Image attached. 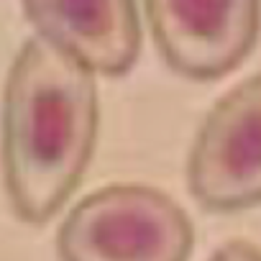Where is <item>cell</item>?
<instances>
[{"label": "cell", "instance_id": "cell-1", "mask_svg": "<svg viewBox=\"0 0 261 261\" xmlns=\"http://www.w3.org/2000/svg\"><path fill=\"white\" fill-rule=\"evenodd\" d=\"M97 74L29 36L11 62L0 110V169L13 215L46 225L82 185L100 130Z\"/></svg>", "mask_w": 261, "mask_h": 261}, {"label": "cell", "instance_id": "cell-2", "mask_svg": "<svg viewBox=\"0 0 261 261\" xmlns=\"http://www.w3.org/2000/svg\"><path fill=\"white\" fill-rule=\"evenodd\" d=\"M54 246L59 261H190L195 223L154 185L113 182L69 207Z\"/></svg>", "mask_w": 261, "mask_h": 261}, {"label": "cell", "instance_id": "cell-3", "mask_svg": "<svg viewBox=\"0 0 261 261\" xmlns=\"http://www.w3.org/2000/svg\"><path fill=\"white\" fill-rule=\"evenodd\" d=\"M187 192L215 215L261 207V72L223 92L187 154Z\"/></svg>", "mask_w": 261, "mask_h": 261}, {"label": "cell", "instance_id": "cell-4", "mask_svg": "<svg viewBox=\"0 0 261 261\" xmlns=\"http://www.w3.org/2000/svg\"><path fill=\"white\" fill-rule=\"evenodd\" d=\"M144 16L164 64L197 85L233 74L261 39V0H144Z\"/></svg>", "mask_w": 261, "mask_h": 261}, {"label": "cell", "instance_id": "cell-5", "mask_svg": "<svg viewBox=\"0 0 261 261\" xmlns=\"http://www.w3.org/2000/svg\"><path fill=\"white\" fill-rule=\"evenodd\" d=\"M36 36L100 77L136 67L144 26L136 0H21Z\"/></svg>", "mask_w": 261, "mask_h": 261}, {"label": "cell", "instance_id": "cell-6", "mask_svg": "<svg viewBox=\"0 0 261 261\" xmlns=\"http://www.w3.org/2000/svg\"><path fill=\"white\" fill-rule=\"evenodd\" d=\"M207 261H261V246L246 241V238H233L218 246Z\"/></svg>", "mask_w": 261, "mask_h": 261}]
</instances>
